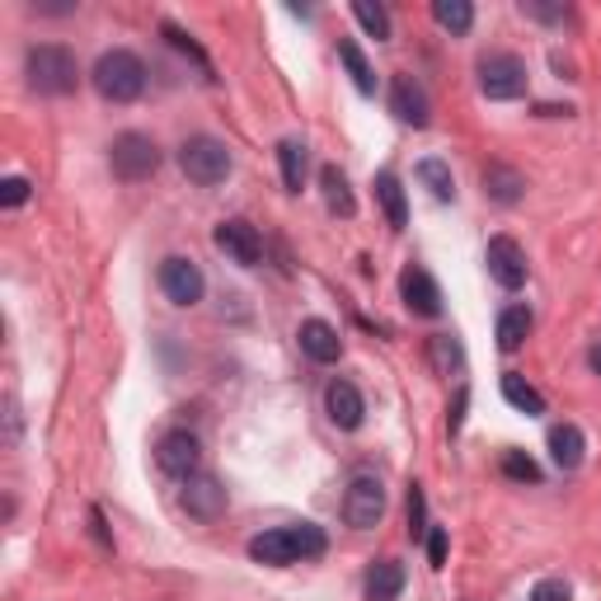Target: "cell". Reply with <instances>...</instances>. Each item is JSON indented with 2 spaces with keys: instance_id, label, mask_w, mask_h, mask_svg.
I'll return each mask as SVG.
<instances>
[{
  "instance_id": "obj_37",
  "label": "cell",
  "mask_w": 601,
  "mask_h": 601,
  "mask_svg": "<svg viewBox=\"0 0 601 601\" xmlns=\"http://www.w3.org/2000/svg\"><path fill=\"white\" fill-rule=\"evenodd\" d=\"M588 362H592V371H597V376H601V338L592 343V353H588Z\"/></svg>"
},
{
  "instance_id": "obj_5",
  "label": "cell",
  "mask_w": 601,
  "mask_h": 601,
  "mask_svg": "<svg viewBox=\"0 0 601 601\" xmlns=\"http://www.w3.org/2000/svg\"><path fill=\"white\" fill-rule=\"evenodd\" d=\"M108 165L123 183H141L161 169V146H155V137H146V132H123V137H113V146H108Z\"/></svg>"
},
{
  "instance_id": "obj_31",
  "label": "cell",
  "mask_w": 601,
  "mask_h": 601,
  "mask_svg": "<svg viewBox=\"0 0 601 601\" xmlns=\"http://www.w3.org/2000/svg\"><path fill=\"white\" fill-rule=\"evenodd\" d=\"M503 475L517 484H540V465L526 451H503Z\"/></svg>"
},
{
  "instance_id": "obj_27",
  "label": "cell",
  "mask_w": 601,
  "mask_h": 601,
  "mask_svg": "<svg viewBox=\"0 0 601 601\" xmlns=\"http://www.w3.org/2000/svg\"><path fill=\"white\" fill-rule=\"evenodd\" d=\"M419 179H423V189L433 193L437 203H456V179H451L447 161H419Z\"/></svg>"
},
{
  "instance_id": "obj_1",
  "label": "cell",
  "mask_w": 601,
  "mask_h": 601,
  "mask_svg": "<svg viewBox=\"0 0 601 601\" xmlns=\"http://www.w3.org/2000/svg\"><path fill=\"white\" fill-rule=\"evenodd\" d=\"M324 532L310 522L300 526H278V532H264L250 540V560L254 564H268V568H287V564H300V560H320L324 554Z\"/></svg>"
},
{
  "instance_id": "obj_21",
  "label": "cell",
  "mask_w": 601,
  "mask_h": 601,
  "mask_svg": "<svg viewBox=\"0 0 601 601\" xmlns=\"http://www.w3.org/2000/svg\"><path fill=\"white\" fill-rule=\"evenodd\" d=\"M376 197H381V207H385V221L395 226V231H405L409 226V203H405V183H399L391 169L385 175H376Z\"/></svg>"
},
{
  "instance_id": "obj_26",
  "label": "cell",
  "mask_w": 601,
  "mask_h": 601,
  "mask_svg": "<svg viewBox=\"0 0 601 601\" xmlns=\"http://www.w3.org/2000/svg\"><path fill=\"white\" fill-rule=\"evenodd\" d=\"M433 20L447 28V34H470V24H475V5L470 0H433Z\"/></svg>"
},
{
  "instance_id": "obj_7",
  "label": "cell",
  "mask_w": 601,
  "mask_h": 601,
  "mask_svg": "<svg viewBox=\"0 0 601 601\" xmlns=\"http://www.w3.org/2000/svg\"><path fill=\"white\" fill-rule=\"evenodd\" d=\"M381 517H385V484L376 475H353L348 494H343V522L353 532H371V526H381Z\"/></svg>"
},
{
  "instance_id": "obj_8",
  "label": "cell",
  "mask_w": 601,
  "mask_h": 601,
  "mask_svg": "<svg viewBox=\"0 0 601 601\" xmlns=\"http://www.w3.org/2000/svg\"><path fill=\"white\" fill-rule=\"evenodd\" d=\"M484 264H489V278L503 292L526 287V273H532V264H526V250L512 235H494L489 250H484Z\"/></svg>"
},
{
  "instance_id": "obj_25",
  "label": "cell",
  "mask_w": 601,
  "mask_h": 601,
  "mask_svg": "<svg viewBox=\"0 0 601 601\" xmlns=\"http://www.w3.org/2000/svg\"><path fill=\"white\" fill-rule=\"evenodd\" d=\"M338 62L348 66V76H353V85H357V94H376V76H371L367 56H362V48H357L353 38H338Z\"/></svg>"
},
{
  "instance_id": "obj_30",
  "label": "cell",
  "mask_w": 601,
  "mask_h": 601,
  "mask_svg": "<svg viewBox=\"0 0 601 601\" xmlns=\"http://www.w3.org/2000/svg\"><path fill=\"white\" fill-rule=\"evenodd\" d=\"M161 34L169 38V48H179L183 56H189V62H197V71H203V76H212V62H207V52L193 42V34H183V28H179V24H169V20L161 24Z\"/></svg>"
},
{
  "instance_id": "obj_17",
  "label": "cell",
  "mask_w": 601,
  "mask_h": 601,
  "mask_svg": "<svg viewBox=\"0 0 601 601\" xmlns=\"http://www.w3.org/2000/svg\"><path fill=\"white\" fill-rule=\"evenodd\" d=\"M583 451H588V437H583L578 423H554L550 427V461L560 470H578Z\"/></svg>"
},
{
  "instance_id": "obj_14",
  "label": "cell",
  "mask_w": 601,
  "mask_h": 601,
  "mask_svg": "<svg viewBox=\"0 0 601 601\" xmlns=\"http://www.w3.org/2000/svg\"><path fill=\"white\" fill-rule=\"evenodd\" d=\"M324 413H329V423H334V427H343V433H357L362 419H367V405H362V395H357L353 381H329Z\"/></svg>"
},
{
  "instance_id": "obj_11",
  "label": "cell",
  "mask_w": 601,
  "mask_h": 601,
  "mask_svg": "<svg viewBox=\"0 0 601 601\" xmlns=\"http://www.w3.org/2000/svg\"><path fill=\"white\" fill-rule=\"evenodd\" d=\"M212 240H217V250H221L231 264H240V268H254V264L264 259V240H259V231H254L250 221H240V217H235V221H221Z\"/></svg>"
},
{
  "instance_id": "obj_2",
  "label": "cell",
  "mask_w": 601,
  "mask_h": 601,
  "mask_svg": "<svg viewBox=\"0 0 601 601\" xmlns=\"http://www.w3.org/2000/svg\"><path fill=\"white\" fill-rule=\"evenodd\" d=\"M24 71H28V85H34L38 94H52V99H62L80 85V62L71 48H62V42H38V48H28Z\"/></svg>"
},
{
  "instance_id": "obj_23",
  "label": "cell",
  "mask_w": 601,
  "mask_h": 601,
  "mask_svg": "<svg viewBox=\"0 0 601 601\" xmlns=\"http://www.w3.org/2000/svg\"><path fill=\"white\" fill-rule=\"evenodd\" d=\"M320 189H324V207L334 212V217H353V212H357L353 189H348V179H343L338 165H324L320 169Z\"/></svg>"
},
{
  "instance_id": "obj_3",
  "label": "cell",
  "mask_w": 601,
  "mask_h": 601,
  "mask_svg": "<svg viewBox=\"0 0 601 601\" xmlns=\"http://www.w3.org/2000/svg\"><path fill=\"white\" fill-rule=\"evenodd\" d=\"M94 90L108 99V104H132V99H141V90H146V66H141L137 52L127 48H113L94 62Z\"/></svg>"
},
{
  "instance_id": "obj_10",
  "label": "cell",
  "mask_w": 601,
  "mask_h": 601,
  "mask_svg": "<svg viewBox=\"0 0 601 601\" xmlns=\"http://www.w3.org/2000/svg\"><path fill=\"white\" fill-rule=\"evenodd\" d=\"M161 292L175 300V306H197L203 292H207L203 268H197L193 259H183V254H169V259L161 264Z\"/></svg>"
},
{
  "instance_id": "obj_29",
  "label": "cell",
  "mask_w": 601,
  "mask_h": 601,
  "mask_svg": "<svg viewBox=\"0 0 601 601\" xmlns=\"http://www.w3.org/2000/svg\"><path fill=\"white\" fill-rule=\"evenodd\" d=\"M427 353H433V367L442 371V376H451V371H461V343H456L451 334H433L427 338Z\"/></svg>"
},
{
  "instance_id": "obj_6",
  "label": "cell",
  "mask_w": 601,
  "mask_h": 601,
  "mask_svg": "<svg viewBox=\"0 0 601 601\" xmlns=\"http://www.w3.org/2000/svg\"><path fill=\"white\" fill-rule=\"evenodd\" d=\"M479 94L494 99V104H508V99L526 94V62L512 52H489L479 56Z\"/></svg>"
},
{
  "instance_id": "obj_20",
  "label": "cell",
  "mask_w": 601,
  "mask_h": 601,
  "mask_svg": "<svg viewBox=\"0 0 601 601\" xmlns=\"http://www.w3.org/2000/svg\"><path fill=\"white\" fill-rule=\"evenodd\" d=\"M278 165H282V183H287V193H300V189H306V169H310L306 141H300V137L278 141Z\"/></svg>"
},
{
  "instance_id": "obj_28",
  "label": "cell",
  "mask_w": 601,
  "mask_h": 601,
  "mask_svg": "<svg viewBox=\"0 0 601 601\" xmlns=\"http://www.w3.org/2000/svg\"><path fill=\"white\" fill-rule=\"evenodd\" d=\"M353 14L376 42L391 38V14H385V5H376V0H353Z\"/></svg>"
},
{
  "instance_id": "obj_9",
  "label": "cell",
  "mask_w": 601,
  "mask_h": 601,
  "mask_svg": "<svg viewBox=\"0 0 601 601\" xmlns=\"http://www.w3.org/2000/svg\"><path fill=\"white\" fill-rule=\"evenodd\" d=\"M155 465L175 479H193L197 465H203V447H197V437L189 427H175V433H165L155 442Z\"/></svg>"
},
{
  "instance_id": "obj_12",
  "label": "cell",
  "mask_w": 601,
  "mask_h": 601,
  "mask_svg": "<svg viewBox=\"0 0 601 601\" xmlns=\"http://www.w3.org/2000/svg\"><path fill=\"white\" fill-rule=\"evenodd\" d=\"M399 296H405V306L413 315H423V320H437L442 315V287L433 282V273L419 264H409L405 273H399Z\"/></svg>"
},
{
  "instance_id": "obj_4",
  "label": "cell",
  "mask_w": 601,
  "mask_h": 601,
  "mask_svg": "<svg viewBox=\"0 0 601 601\" xmlns=\"http://www.w3.org/2000/svg\"><path fill=\"white\" fill-rule=\"evenodd\" d=\"M179 169L197 189H217V183H226V175H231V151H226L217 137H189L179 146Z\"/></svg>"
},
{
  "instance_id": "obj_34",
  "label": "cell",
  "mask_w": 601,
  "mask_h": 601,
  "mask_svg": "<svg viewBox=\"0 0 601 601\" xmlns=\"http://www.w3.org/2000/svg\"><path fill=\"white\" fill-rule=\"evenodd\" d=\"M427 564H433V568L447 564V532H442V526L427 532Z\"/></svg>"
},
{
  "instance_id": "obj_16",
  "label": "cell",
  "mask_w": 601,
  "mask_h": 601,
  "mask_svg": "<svg viewBox=\"0 0 601 601\" xmlns=\"http://www.w3.org/2000/svg\"><path fill=\"white\" fill-rule=\"evenodd\" d=\"M296 338H300V353H306L310 362H320V367H329V362H338V357H343V338H338V329L329 320H306Z\"/></svg>"
},
{
  "instance_id": "obj_18",
  "label": "cell",
  "mask_w": 601,
  "mask_h": 601,
  "mask_svg": "<svg viewBox=\"0 0 601 601\" xmlns=\"http://www.w3.org/2000/svg\"><path fill=\"white\" fill-rule=\"evenodd\" d=\"M522 193H526V179L512 165H503V161L484 165V197H494V203L512 207V203H522Z\"/></svg>"
},
{
  "instance_id": "obj_22",
  "label": "cell",
  "mask_w": 601,
  "mask_h": 601,
  "mask_svg": "<svg viewBox=\"0 0 601 601\" xmlns=\"http://www.w3.org/2000/svg\"><path fill=\"white\" fill-rule=\"evenodd\" d=\"M503 399H508V405L517 409V413H526V419L546 413V395H540L526 376H517V371H508V376H503Z\"/></svg>"
},
{
  "instance_id": "obj_19",
  "label": "cell",
  "mask_w": 601,
  "mask_h": 601,
  "mask_svg": "<svg viewBox=\"0 0 601 601\" xmlns=\"http://www.w3.org/2000/svg\"><path fill=\"white\" fill-rule=\"evenodd\" d=\"M405 592V564L399 560H376L367 568V601H395Z\"/></svg>"
},
{
  "instance_id": "obj_24",
  "label": "cell",
  "mask_w": 601,
  "mask_h": 601,
  "mask_svg": "<svg viewBox=\"0 0 601 601\" xmlns=\"http://www.w3.org/2000/svg\"><path fill=\"white\" fill-rule=\"evenodd\" d=\"M526 334H532V310L526 306H508L503 315H498V348L503 353H517Z\"/></svg>"
},
{
  "instance_id": "obj_36",
  "label": "cell",
  "mask_w": 601,
  "mask_h": 601,
  "mask_svg": "<svg viewBox=\"0 0 601 601\" xmlns=\"http://www.w3.org/2000/svg\"><path fill=\"white\" fill-rule=\"evenodd\" d=\"M465 405H470V395L461 391V395H456V409H451V433H461V423H465Z\"/></svg>"
},
{
  "instance_id": "obj_33",
  "label": "cell",
  "mask_w": 601,
  "mask_h": 601,
  "mask_svg": "<svg viewBox=\"0 0 601 601\" xmlns=\"http://www.w3.org/2000/svg\"><path fill=\"white\" fill-rule=\"evenodd\" d=\"M28 189H34V183H28V179L10 175L5 183H0V207H24V203H28Z\"/></svg>"
},
{
  "instance_id": "obj_15",
  "label": "cell",
  "mask_w": 601,
  "mask_h": 601,
  "mask_svg": "<svg viewBox=\"0 0 601 601\" xmlns=\"http://www.w3.org/2000/svg\"><path fill=\"white\" fill-rule=\"evenodd\" d=\"M391 113L399 123H409V127H427V94H423V85L413 80V76H395L391 80Z\"/></svg>"
},
{
  "instance_id": "obj_32",
  "label": "cell",
  "mask_w": 601,
  "mask_h": 601,
  "mask_svg": "<svg viewBox=\"0 0 601 601\" xmlns=\"http://www.w3.org/2000/svg\"><path fill=\"white\" fill-rule=\"evenodd\" d=\"M427 532H433V526H427V503H423V489L413 484V489H409V536L427 540Z\"/></svg>"
},
{
  "instance_id": "obj_35",
  "label": "cell",
  "mask_w": 601,
  "mask_h": 601,
  "mask_svg": "<svg viewBox=\"0 0 601 601\" xmlns=\"http://www.w3.org/2000/svg\"><path fill=\"white\" fill-rule=\"evenodd\" d=\"M532 601H568V588L560 578H546V583H536V588H532Z\"/></svg>"
},
{
  "instance_id": "obj_13",
  "label": "cell",
  "mask_w": 601,
  "mask_h": 601,
  "mask_svg": "<svg viewBox=\"0 0 601 601\" xmlns=\"http://www.w3.org/2000/svg\"><path fill=\"white\" fill-rule=\"evenodd\" d=\"M183 512L197 522H217L221 512H226V489H221V479L217 475H203L197 470L193 479H183Z\"/></svg>"
}]
</instances>
